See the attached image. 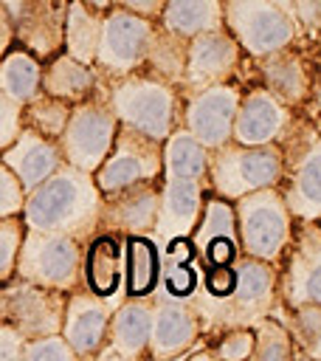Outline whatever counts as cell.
<instances>
[{"instance_id":"8d00e7d4","label":"cell","mask_w":321,"mask_h":361,"mask_svg":"<svg viewBox=\"0 0 321 361\" xmlns=\"http://www.w3.org/2000/svg\"><path fill=\"white\" fill-rule=\"evenodd\" d=\"M23 231H25V223L20 214L0 217V285H6L14 276V262H17V251L23 243Z\"/></svg>"},{"instance_id":"5b68a950","label":"cell","mask_w":321,"mask_h":361,"mask_svg":"<svg viewBox=\"0 0 321 361\" xmlns=\"http://www.w3.org/2000/svg\"><path fill=\"white\" fill-rule=\"evenodd\" d=\"M104 99L118 124H127L155 141H163L180 124V87L146 71H130L107 79Z\"/></svg>"},{"instance_id":"d4e9b609","label":"cell","mask_w":321,"mask_h":361,"mask_svg":"<svg viewBox=\"0 0 321 361\" xmlns=\"http://www.w3.org/2000/svg\"><path fill=\"white\" fill-rule=\"evenodd\" d=\"M104 87H107V76H101L96 71V65H84L73 56H68L65 51H59L56 56L42 62V76H39V90L48 96H56L68 104L101 96L104 99Z\"/></svg>"},{"instance_id":"6da1fadb","label":"cell","mask_w":321,"mask_h":361,"mask_svg":"<svg viewBox=\"0 0 321 361\" xmlns=\"http://www.w3.org/2000/svg\"><path fill=\"white\" fill-rule=\"evenodd\" d=\"M101 192L90 172L59 164L42 183L25 192L20 217L28 228L62 231L82 245L96 234Z\"/></svg>"},{"instance_id":"8fae6325","label":"cell","mask_w":321,"mask_h":361,"mask_svg":"<svg viewBox=\"0 0 321 361\" xmlns=\"http://www.w3.org/2000/svg\"><path fill=\"white\" fill-rule=\"evenodd\" d=\"M115 130H118V118L110 110L107 99L93 96V99L70 104L68 124H65L62 135L56 138L62 161L93 175L99 169V164L104 161Z\"/></svg>"},{"instance_id":"d6986e66","label":"cell","mask_w":321,"mask_h":361,"mask_svg":"<svg viewBox=\"0 0 321 361\" xmlns=\"http://www.w3.org/2000/svg\"><path fill=\"white\" fill-rule=\"evenodd\" d=\"M158 197H160V180H144V183H132V186L101 195L96 231H107L115 237L152 234Z\"/></svg>"},{"instance_id":"7bdbcfd3","label":"cell","mask_w":321,"mask_h":361,"mask_svg":"<svg viewBox=\"0 0 321 361\" xmlns=\"http://www.w3.org/2000/svg\"><path fill=\"white\" fill-rule=\"evenodd\" d=\"M23 344L25 336L14 324L0 319V361H23Z\"/></svg>"},{"instance_id":"603a6c76","label":"cell","mask_w":321,"mask_h":361,"mask_svg":"<svg viewBox=\"0 0 321 361\" xmlns=\"http://www.w3.org/2000/svg\"><path fill=\"white\" fill-rule=\"evenodd\" d=\"M206 183L189 178H160V197L152 237L163 245L172 237H189L203 212Z\"/></svg>"},{"instance_id":"c3c4849f","label":"cell","mask_w":321,"mask_h":361,"mask_svg":"<svg viewBox=\"0 0 321 361\" xmlns=\"http://www.w3.org/2000/svg\"><path fill=\"white\" fill-rule=\"evenodd\" d=\"M0 319H3V299H0Z\"/></svg>"},{"instance_id":"30bf717a","label":"cell","mask_w":321,"mask_h":361,"mask_svg":"<svg viewBox=\"0 0 321 361\" xmlns=\"http://www.w3.org/2000/svg\"><path fill=\"white\" fill-rule=\"evenodd\" d=\"M222 28L245 56H265L298 39L290 8L273 0H222Z\"/></svg>"},{"instance_id":"7dc6e473","label":"cell","mask_w":321,"mask_h":361,"mask_svg":"<svg viewBox=\"0 0 321 361\" xmlns=\"http://www.w3.org/2000/svg\"><path fill=\"white\" fill-rule=\"evenodd\" d=\"M273 3H279V6H284V8H290V3H293V0H273Z\"/></svg>"},{"instance_id":"ac0fdd59","label":"cell","mask_w":321,"mask_h":361,"mask_svg":"<svg viewBox=\"0 0 321 361\" xmlns=\"http://www.w3.org/2000/svg\"><path fill=\"white\" fill-rule=\"evenodd\" d=\"M200 338V319L194 313L191 299H175L160 290L152 296V324L146 355L155 361L180 358Z\"/></svg>"},{"instance_id":"cb8c5ba5","label":"cell","mask_w":321,"mask_h":361,"mask_svg":"<svg viewBox=\"0 0 321 361\" xmlns=\"http://www.w3.org/2000/svg\"><path fill=\"white\" fill-rule=\"evenodd\" d=\"M0 161L14 172V178L20 180L23 192H31L37 183H42L62 161L59 144L54 138H45L28 127H23L14 141L0 149Z\"/></svg>"},{"instance_id":"7c38bea8","label":"cell","mask_w":321,"mask_h":361,"mask_svg":"<svg viewBox=\"0 0 321 361\" xmlns=\"http://www.w3.org/2000/svg\"><path fill=\"white\" fill-rule=\"evenodd\" d=\"M160 175H163L160 172V141L127 124H118L104 161L93 172V180L99 192L107 195V192H115L132 183L160 180Z\"/></svg>"},{"instance_id":"44dd1931","label":"cell","mask_w":321,"mask_h":361,"mask_svg":"<svg viewBox=\"0 0 321 361\" xmlns=\"http://www.w3.org/2000/svg\"><path fill=\"white\" fill-rule=\"evenodd\" d=\"M118 299H104L87 288H76L65 299V316L59 333L70 344L76 358H96L104 344L107 322Z\"/></svg>"},{"instance_id":"277c9868","label":"cell","mask_w":321,"mask_h":361,"mask_svg":"<svg viewBox=\"0 0 321 361\" xmlns=\"http://www.w3.org/2000/svg\"><path fill=\"white\" fill-rule=\"evenodd\" d=\"M242 82H256L284 107L318 118V45L296 39L265 56H245Z\"/></svg>"},{"instance_id":"ba28073f","label":"cell","mask_w":321,"mask_h":361,"mask_svg":"<svg viewBox=\"0 0 321 361\" xmlns=\"http://www.w3.org/2000/svg\"><path fill=\"white\" fill-rule=\"evenodd\" d=\"M82 243L62 231L28 228L23 231V243L14 262V276L28 279L34 285H45L54 290H76L82 285Z\"/></svg>"},{"instance_id":"52a82bcc","label":"cell","mask_w":321,"mask_h":361,"mask_svg":"<svg viewBox=\"0 0 321 361\" xmlns=\"http://www.w3.org/2000/svg\"><path fill=\"white\" fill-rule=\"evenodd\" d=\"M231 203H234V217H237L239 254L276 265L296 226L290 209L284 206L279 186L248 192Z\"/></svg>"},{"instance_id":"836d02e7","label":"cell","mask_w":321,"mask_h":361,"mask_svg":"<svg viewBox=\"0 0 321 361\" xmlns=\"http://www.w3.org/2000/svg\"><path fill=\"white\" fill-rule=\"evenodd\" d=\"M39 76H42V59L28 54L25 48L11 45L0 56V90L11 96L14 102L25 104L39 93Z\"/></svg>"},{"instance_id":"9c48e42d","label":"cell","mask_w":321,"mask_h":361,"mask_svg":"<svg viewBox=\"0 0 321 361\" xmlns=\"http://www.w3.org/2000/svg\"><path fill=\"white\" fill-rule=\"evenodd\" d=\"M282 310L321 305V226L296 220L290 243L276 262V299Z\"/></svg>"},{"instance_id":"1f68e13d","label":"cell","mask_w":321,"mask_h":361,"mask_svg":"<svg viewBox=\"0 0 321 361\" xmlns=\"http://www.w3.org/2000/svg\"><path fill=\"white\" fill-rule=\"evenodd\" d=\"M186 37L166 31L160 23L152 25L149 34V45H146V56L144 65L138 71H146L175 87H180L183 82V68H186Z\"/></svg>"},{"instance_id":"5bb4252c","label":"cell","mask_w":321,"mask_h":361,"mask_svg":"<svg viewBox=\"0 0 321 361\" xmlns=\"http://www.w3.org/2000/svg\"><path fill=\"white\" fill-rule=\"evenodd\" d=\"M242 85H245L242 79H228L191 93H180V124L206 149H217L231 141V127Z\"/></svg>"},{"instance_id":"3957f363","label":"cell","mask_w":321,"mask_h":361,"mask_svg":"<svg viewBox=\"0 0 321 361\" xmlns=\"http://www.w3.org/2000/svg\"><path fill=\"white\" fill-rule=\"evenodd\" d=\"M282 147V178L279 192L293 220H321V135L318 118L293 110Z\"/></svg>"},{"instance_id":"e0dca14e","label":"cell","mask_w":321,"mask_h":361,"mask_svg":"<svg viewBox=\"0 0 321 361\" xmlns=\"http://www.w3.org/2000/svg\"><path fill=\"white\" fill-rule=\"evenodd\" d=\"M14 45L37 59H51L62 51L68 0H8Z\"/></svg>"},{"instance_id":"4fadbf2b","label":"cell","mask_w":321,"mask_h":361,"mask_svg":"<svg viewBox=\"0 0 321 361\" xmlns=\"http://www.w3.org/2000/svg\"><path fill=\"white\" fill-rule=\"evenodd\" d=\"M152 25H155V20L141 17L124 6H113L110 11H104L96 62H93L96 71L107 79L138 71L146 56Z\"/></svg>"},{"instance_id":"f546056e","label":"cell","mask_w":321,"mask_h":361,"mask_svg":"<svg viewBox=\"0 0 321 361\" xmlns=\"http://www.w3.org/2000/svg\"><path fill=\"white\" fill-rule=\"evenodd\" d=\"M155 23L189 39L200 31L222 28V0H163Z\"/></svg>"},{"instance_id":"ee69618b","label":"cell","mask_w":321,"mask_h":361,"mask_svg":"<svg viewBox=\"0 0 321 361\" xmlns=\"http://www.w3.org/2000/svg\"><path fill=\"white\" fill-rule=\"evenodd\" d=\"M14 45V25H11V6L0 0V56Z\"/></svg>"},{"instance_id":"484cf974","label":"cell","mask_w":321,"mask_h":361,"mask_svg":"<svg viewBox=\"0 0 321 361\" xmlns=\"http://www.w3.org/2000/svg\"><path fill=\"white\" fill-rule=\"evenodd\" d=\"M124 245L121 237L96 231L82 248V285L104 299H121Z\"/></svg>"},{"instance_id":"4316f807","label":"cell","mask_w":321,"mask_h":361,"mask_svg":"<svg viewBox=\"0 0 321 361\" xmlns=\"http://www.w3.org/2000/svg\"><path fill=\"white\" fill-rule=\"evenodd\" d=\"M121 296H152L160 279V243L152 234H130L121 237Z\"/></svg>"},{"instance_id":"74e56055","label":"cell","mask_w":321,"mask_h":361,"mask_svg":"<svg viewBox=\"0 0 321 361\" xmlns=\"http://www.w3.org/2000/svg\"><path fill=\"white\" fill-rule=\"evenodd\" d=\"M208 344L214 350V358L245 361V358H251V350H253V330L251 327H228V330L217 333Z\"/></svg>"},{"instance_id":"83f0119b","label":"cell","mask_w":321,"mask_h":361,"mask_svg":"<svg viewBox=\"0 0 321 361\" xmlns=\"http://www.w3.org/2000/svg\"><path fill=\"white\" fill-rule=\"evenodd\" d=\"M197 251L191 237H172L160 245V279L158 290L175 299H191L197 290Z\"/></svg>"},{"instance_id":"f6af8a7d","label":"cell","mask_w":321,"mask_h":361,"mask_svg":"<svg viewBox=\"0 0 321 361\" xmlns=\"http://www.w3.org/2000/svg\"><path fill=\"white\" fill-rule=\"evenodd\" d=\"M118 6H124V8H130V11L141 14V17L158 20V14H160V6H163V0H118Z\"/></svg>"},{"instance_id":"f1b7e54d","label":"cell","mask_w":321,"mask_h":361,"mask_svg":"<svg viewBox=\"0 0 321 361\" xmlns=\"http://www.w3.org/2000/svg\"><path fill=\"white\" fill-rule=\"evenodd\" d=\"M206 166L208 149L183 124H177L160 141V178H189L206 183Z\"/></svg>"},{"instance_id":"7402d4cb","label":"cell","mask_w":321,"mask_h":361,"mask_svg":"<svg viewBox=\"0 0 321 361\" xmlns=\"http://www.w3.org/2000/svg\"><path fill=\"white\" fill-rule=\"evenodd\" d=\"M155 296V293H152ZM152 296H121L110 313L107 336L96 358H144L152 324Z\"/></svg>"},{"instance_id":"e575fe53","label":"cell","mask_w":321,"mask_h":361,"mask_svg":"<svg viewBox=\"0 0 321 361\" xmlns=\"http://www.w3.org/2000/svg\"><path fill=\"white\" fill-rule=\"evenodd\" d=\"M68 116H70V104L56 99V96L42 93V90L34 99H28L23 104V113H20L23 127H28V130H34L45 138H54V141L62 135V130L68 124Z\"/></svg>"},{"instance_id":"2e32d148","label":"cell","mask_w":321,"mask_h":361,"mask_svg":"<svg viewBox=\"0 0 321 361\" xmlns=\"http://www.w3.org/2000/svg\"><path fill=\"white\" fill-rule=\"evenodd\" d=\"M0 299H3V319L14 324L25 338L59 333L65 316V299H68L65 290H54L11 276L6 285H0Z\"/></svg>"},{"instance_id":"b9f144b4","label":"cell","mask_w":321,"mask_h":361,"mask_svg":"<svg viewBox=\"0 0 321 361\" xmlns=\"http://www.w3.org/2000/svg\"><path fill=\"white\" fill-rule=\"evenodd\" d=\"M20 113H23V104L0 90V149H6L14 141V135L23 130Z\"/></svg>"},{"instance_id":"f35d334b","label":"cell","mask_w":321,"mask_h":361,"mask_svg":"<svg viewBox=\"0 0 321 361\" xmlns=\"http://www.w3.org/2000/svg\"><path fill=\"white\" fill-rule=\"evenodd\" d=\"M23 361H76V355L62 333H45V336L25 338Z\"/></svg>"},{"instance_id":"8992f818","label":"cell","mask_w":321,"mask_h":361,"mask_svg":"<svg viewBox=\"0 0 321 361\" xmlns=\"http://www.w3.org/2000/svg\"><path fill=\"white\" fill-rule=\"evenodd\" d=\"M282 178V147L279 144H237L228 141L208 149L206 192L237 200L248 192L276 186Z\"/></svg>"},{"instance_id":"4dcf8cb0","label":"cell","mask_w":321,"mask_h":361,"mask_svg":"<svg viewBox=\"0 0 321 361\" xmlns=\"http://www.w3.org/2000/svg\"><path fill=\"white\" fill-rule=\"evenodd\" d=\"M101 20H104V11H96V8L84 6L82 0H68L62 51L84 65H93L96 48H99V34H101Z\"/></svg>"},{"instance_id":"bcb514c9","label":"cell","mask_w":321,"mask_h":361,"mask_svg":"<svg viewBox=\"0 0 321 361\" xmlns=\"http://www.w3.org/2000/svg\"><path fill=\"white\" fill-rule=\"evenodd\" d=\"M84 6H90V8H96V11H110L113 6H118V0H82Z\"/></svg>"},{"instance_id":"ffe728a7","label":"cell","mask_w":321,"mask_h":361,"mask_svg":"<svg viewBox=\"0 0 321 361\" xmlns=\"http://www.w3.org/2000/svg\"><path fill=\"white\" fill-rule=\"evenodd\" d=\"M290 118H293L290 107H284L262 85L245 82L239 102H237V113H234L231 141H237V144H276L284 135Z\"/></svg>"},{"instance_id":"d590c367","label":"cell","mask_w":321,"mask_h":361,"mask_svg":"<svg viewBox=\"0 0 321 361\" xmlns=\"http://www.w3.org/2000/svg\"><path fill=\"white\" fill-rule=\"evenodd\" d=\"M253 330V350H251V358L256 361H290L293 358V344H290V333L287 327L273 319L270 313L256 319L251 324Z\"/></svg>"},{"instance_id":"7a4b0ae2","label":"cell","mask_w":321,"mask_h":361,"mask_svg":"<svg viewBox=\"0 0 321 361\" xmlns=\"http://www.w3.org/2000/svg\"><path fill=\"white\" fill-rule=\"evenodd\" d=\"M234 268H237V282L228 296L214 299L203 290L191 293L203 341H211L217 333L228 327H251L256 319L270 313V305L276 299V265L239 254L234 259Z\"/></svg>"},{"instance_id":"d6a6232c","label":"cell","mask_w":321,"mask_h":361,"mask_svg":"<svg viewBox=\"0 0 321 361\" xmlns=\"http://www.w3.org/2000/svg\"><path fill=\"white\" fill-rule=\"evenodd\" d=\"M270 316L287 327L293 358H307V361L321 358V305H301L293 310H282L279 305H270Z\"/></svg>"},{"instance_id":"ab89813d","label":"cell","mask_w":321,"mask_h":361,"mask_svg":"<svg viewBox=\"0 0 321 361\" xmlns=\"http://www.w3.org/2000/svg\"><path fill=\"white\" fill-rule=\"evenodd\" d=\"M290 14L298 28V39L307 45H318V31H321V0H293Z\"/></svg>"},{"instance_id":"9a60e30c","label":"cell","mask_w":321,"mask_h":361,"mask_svg":"<svg viewBox=\"0 0 321 361\" xmlns=\"http://www.w3.org/2000/svg\"><path fill=\"white\" fill-rule=\"evenodd\" d=\"M242 65H245V54L225 28L200 31L186 42V68H183L180 93H191L228 79H242Z\"/></svg>"},{"instance_id":"60d3db41","label":"cell","mask_w":321,"mask_h":361,"mask_svg":"<svg viewBox=\"0 0 321 361\" xmlns=\"http://www.w3.org/2000/svg\"><path fill=\"white\" fill-rule=\"evenodd\" d=\"M23 200H25V192H23L20 180H17L14 172L0 161V217L20 214Z\"/></svg>"}]
</instances>
